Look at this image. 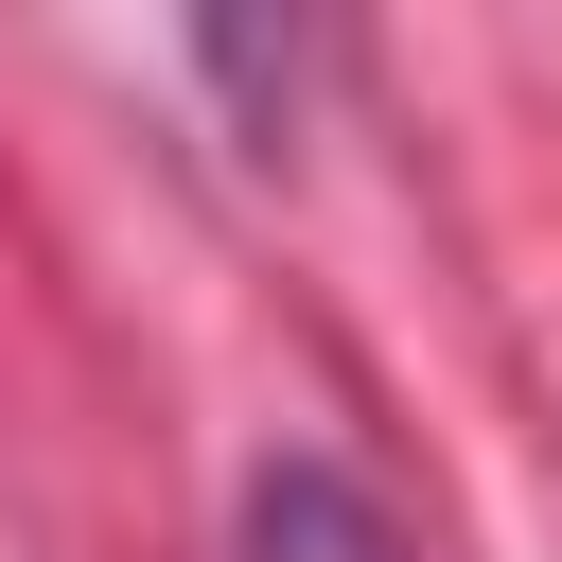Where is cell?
Segmentation results:
<instances>
[{"instance_id":"1","label":"cell","mask_w":562,"mask_h":562,"mask_svg":"<svg viewBox=\"0 0 562 562\" xmlns=\"http://www.w3.org/2000/svg\"><path fill=\"white\" fill-rule=\"evenodd\" d=\"M246 562H422V544L386 527L369 474H334V457H263V474H246Z\"/></svg>"}]
</instances>
